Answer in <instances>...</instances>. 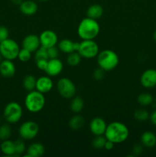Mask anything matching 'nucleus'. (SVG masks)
Masks as SVG:
<instances>
[{
  "label": "nucleus",
  "instance_id": "f257e3e1",
  "mask_svg": "<svg viewBox=\"0 0 156 157\" xmlns=\"http://www.w3.org/2000/svg\"><path fill=\"white\" fill-rule=\"evenodd\" d=\"M129 135V130L122 123L114 121L107 125L104 136L108 140L116 144H121L126 140Z\"/></svg>",
  "mask_w": 156,
  "mask_h": 157
},
{
  "label": "nucleus",
  "instance_id": "f03ea898",
  "mask_svg": "<svg viewBox=\"0 0 156 157\" xmlns=\"http://www.w3.org/2000/svg\"><path fill=\"white\" fill-rule=\"evenodd\" d=\"M100 27L96 19L89 17L81 20L77 28V33L83 40H93L99 35Z\"/></svg>",
  "mask_w": 156,
  "mask_h": 157
},
{
  "label": "nucleus",
  "instance_id": "7ed1b4c3",
  "mask_svg": "<svg viewBox=\"0 0 156 157\" xmlns=\"http://www.w3.org/2000/svg\"><path fill=\"white\" fill-rule=\"evenodd\" d=\"M97 63L99 67L104 71H110L118 66L119 58L116 52L113 50H103L97 55Z\"/></svg>",
  "mask_w": 156,
  "mask_h": 157
},
{
  "label": "nucleus",
  "instance_id": "20e7f679",
  "mask_svg": "<svg viewBox=\"0 0 156 157\" xmlns=\"http://www.w3.org/2000/svg\"><path fill=\"white\" fill-rule=\"evenodd\" d=\"M45 105V98L44 94L38 90H34L29 91L24 99V106L31 113L40 112Z\"/></svg>",
  "mask_w": 156,
  "mask_h": 157
},
{
  "label": "nucleus",
  "instance_id": "39448f33",
  "mask_svg": "<svg viewBox=\"0 0 156 157\" xmlns=\"http://www.w3.org/2000/svg\"><path fill=\"white\" fill-rule=\"evenodd\" d=\"M19 51V46L15 40L7 38L0 42V53L4 59L11 61L16 59Z\"/></svg>",
  "mask_w": 156,
  "mask_h": 157
},
{
  "label": "nucleus",
  "instance_id": "423d86ee",
  "mask_svg": "<svg viewBox=\"0 0 156 157\" xmlns=\"http://www.w3.org/2000/svg\"><path fill=\"white\" fill-rule=\"evenodd\" d=\"M23 110L18 103L12 101L5 107L3 115L9 124H16L22 117Z\"/></svg>",
  "mask_w": 156,
  "mask_h": 157
},
{
  "label": "nucleus",
  "instance_id": "0eeeda50",
  "mask_svg": "<svg viewBox=\"0 0 156 157\" xmlns=\"http://www.w3.org/2000/svg\"><path fill=\"white\" fill-rule=\"evenodd\" d=\"M57 88L61 97L66 99H71L76 93L74 83L67 78H62L58 81Z\"/></svg>",
  "mask_w": 156,
  "mask_h": 157
},
{
  "label": "nucleus",
  "instance_id": "6e6552de",
  "mask_svg": "<svg viewBox=\"0 0 156 157\" xmlns=\"http://www.w3.org/2000/svg\"><path fill=\"white\" fill-rule=\"evenodd\" d=\"M78 52L82 58L90 59L97 56L99 54V46L93 40H83L80 44Z\"/></svg>",
  "mask_w": 156,
  "mask_h": 157
},
{
  "label": "nucleus",
  "instance_id": "1a4fd4ad",
  "mask_svg": "<svg viewBox=\"0 0 156 157\" xmlns=\"http://www.w3.org/2000/svg\"><path fill=\"white\" fill-rule=\"evenodd\" d=\"M19 135L21 138L25 140H31L37 136L39 132V126L32 121H28L23 123L19 127Z\"/></svg>",
  "mask_w": 156,
  "mask_h": 157
},
{
  "label": "nucleus",
  "instance_id": "9d476101",
  "mask_svg": "<svg viewBox=\"0 0 156 157\" xmlns=\"http://www.w3.org/2000/svg\"><path fill=\"white\" fill-rule=\"evenodd\" d=\"M39 39L41 45L46 48H48L56 45L58 41V37L54 31L45 30L41 32L39 36Z\"/></svg>",
  "mask_w": 156,
  "mask_h": 157
},
{
  "label": "nucleus",
  "instance_id": "9b49d317",
  "mask_svg": "<svg viewBox=\"0 0 156 157\" xmlns=\"http://www.w3.org/2000/svg\"><path fill=\"white\" fill-rule=\"evenodd\" d=\"M141 84L145 88H152L156 86V70L148 69L141 75Z\"/></svg>",
  "mask_w": 156,
  "mask_h": 157
},
{
  "label": "nucleus",
  "instance_id": "f8f14e48",
  "mask_svg": "<svg viewBox=\"0 0 156 157\" xmlns=\"http://www.w3.org/2000/svg\"><path fill=\"white\" fill-rule=\"evenodd\" d=\"M64 68V64L62 61L58 58L49 59L47 61V65L45 69V73L50 77L58 76L61 73Z\"/></svg>",
  "mask_w": 156,
  "mask_h": 157
},
{
  "label": "nucleus",
  "instance_id": "ddd939ff",
  "mask_svg": "<svg viewBox=\"0 0 156 157\" xmlns=\"http://www.w3.org/2000/svg\"><path fill=\"white\" fill-rule=\"evenodd\" d=\"M107 124L101 117H94L90 123V130L95 136L104 135Z\"/></svg>",
  "mask_w": 156,
  "mask_h": 157
},
{
  "label": "nucleus",
  "instance_id": "4468645a",
  "mask_svg": "<svg viewBox=\"0 0 156 157\" xmlns=\"http://www.w3.org/2000/svg\"><path fill=\"white\" fill-rule=\"evenodd\" d=\"M16 67L12 61L3 59L0 62V75L6 78H11L15 75Z\"/></svg>",
  "mask_w": 156,
  "mask_h": 157
},
{
  "label": "nucleus",
  "instance_id": "2eb2a0df",
  "mask_svg": "<svg viewBox=\"0 0 156 157\" xmlns=\"http://www.w3.org/2000/svg\"><path fill=\"white\" fill-rule=\"evenodd\" d=\"M41 46L39 37L31 34L24 37L22 41V47L31 52H35Z\"/></svg>",
  "mask_w": 156,
  "mask_h": 157
},
{
  "label": "nucleus",
  "instance_id": "dca6fc26",
  "mask_svg": "<svg viewBox=\"0 0 156 157\" xmlns=\"http://www.w3.org/2000/svg\"><path fill=\"white\" fill-rule=\"evenodd\" d=\"M53 81L50 76H42L37 79L36 90L42 94L50 92L53 88Z\"/></svg>",
  "mask_w": 156,
  "mask_h": 157
},
{
  "label": "nucleus",
  "instance_id": "f3484780",
  "mask_svg": "<svg viewBox=\"0 0 156 157\" xmlns=\"http://www.w3.org/2000/svg\"><path fill=\"white\" fill-rule=\"evenodd\" d=\"M19 9L24 15L31 16L35 15L38 11V6L32 0H25L19 5Z\"/></svg>",
  "mask_w": 156,
  "mask_h": 157
},
{
  "label": "nucleus",
  "instance_id": "a211bd4d",
  "mask_svg": "<svg viewBox=\"0 0 156 157\" xmlns=\"http://www.w3.org/2000/svg\"><path fill=\"white\" fill-rule=\"evenodd\" d=\"M45 148L44 145L40 143H34L31 144L27 149V154L24 156L28 157H41L44 155Z\"/></svg>",
  "mask_w": 156,
  "mask_h": 157
},
{
  "label": "nucleus",
  "instance_id": "6ab92c4d",
  "mask_svg": "<svg viewBox=\"0 0 156 157\" xmlns=\"http://www.w3.org/2000/svg\"><path fill=\"white\" fill-rule=\"evenodd\" d=\"M0 150H1L2 153L6 156H16L15 143H14V141L10 140L9 139L2 141V144L0 145Z\"/></svg>",
  "mask_w": 156,
  "mask_h": 157
},
{
  "label": "nucleus",
  "instance_id": "aec40b11",
  "mask_svg": "<svg viewBox=\"0 0 156 157\" xmlns=\"http://www.w3.org/2000/svg\"><path fill=\"white\" fill-rule=\"evenodd\" d=\"M141 143L148 148H151L156 145V136L153 132L145 131L141 136Z\"/></svg>",
  "mask_w": 156,
  "mask_h": 157
},
{
  "label": "nucleus",
  "instance_id": "412c9836",
  "mask_svg": "<svg viewBox=\"0 0 156 157\" xmlns=\"http://www.w3.org/2000/svg\"><path fill=\"white\" fill-rule=\"evenodd\" d=\"M103 14V9L102 6L99 4H93L90 6L87 9V17L93 19L97 20L98 18H101Z\"/></svg>",
  "mask_w": 156,
  "mask_h": 157
},
{
  "label": "nucleus",
  "instance_id": "4be33fe9",
  "mask_svg": "<svg viewBox=\"0 0 156 157\" xmlns=\"http://www.w3.org/2000/svg\"><path fill=\"white\" fill-rule=\"evenodd\" d=\"M85 124V120L81 115L76 114L72 117L69 121V127L73 130H78L83 128Z\"/></svg>",
  "mask_w": 156,
  "mask_h": 157
},
{
  "label": "nucleus",
  "instance_id": "5701e85b",
  "mask_svg": "<svg viewBox=\"0 0 156 157\" xmlns=\"http://www.w3.org/2000/svg\"><path fill=\"white\" fill-rule=\"evenodd\" d=\"M58 48L65 54H70L74 51V41L70 39H62L58 44Z\"/></svg>",
  "mask_w": 156,
  "mask_h": 157
},
{
  "label": "nucleus",
  "instance_id": "b1692460",
  "mask_svg": "<svg viewBox=\"0 0 156 157\" xmlns=\"http://www.w3.org/2000/svg\"><path fill=\"white\" fill-rule=\"evenodd\" d=\"M84 101L82 98L79 96L73 97L70 104V108L73 113H79L84 109Z\"/></svg>",
  "mask_w": 156,
  "mask_h": 157
},
{
  "label": "nucleus",
  "instance_id": "393cba45",
  "mask_svg": "<svg viewBox=\"0 0 156 157\" xmlns=\"http://www.w3.org/2000/svg\"><path fill=\"white\" fill-rule=\"evenodd\" d=\"M37 79L32 75H28L23 79L22 85L27 91H32L36 89Z\"/></svg>",
  "mask_w": 156,
  "mask_h": 157
},
{
  "label": "nucleus",
  "instance_id": "a878e982",
  "mask_svg": "<svg viewBox=\"0 0 156 157\" xmlns=\"http://www.w3.org/2000/svg\"><path fill=\"white\" fill-rule=\"evenodd\" d=\"M81 55H80L78 52H73L71 53L68 54L67 56V64L72 67H76V66L79 65L81 61Z\"/></svg>",
  "mask_w": 156,
  "mask_h": 157
},
{
  "label": "nucleus",
  "instance_id": "bb28decb",
  "mask_svg": "<svg viewBox=\"0 0 156 157\" xmlns=\"http://www.w3.org/2000/svg\"><path fill=\"white\" fill-rule=\"evenodd\" d=\"M152 95L149 93H142L138 96L137 101L139 104L142 106H148L153 102Z\"/></svg>",
  "mask_w": 156,
  "mask_h": 157
},
{
  "label": "nucleus",
  "instance_id": "cd10ccee",
  "mask_svg": "<svg viewBox=\"0 0 156 157\" xmlns=\"http://www.w3.org/2000/svg\"><path fill=\"white\" fill-rule=\"evenodd\" d=\"M12 135V129L9 124H2L0 126V140H9Z\"/></svg>",
  "mask_w": 156,
  "mask_h": 157
},
{
  "label": "nucleus",
  "instance_id": "c85d7f7f",
  "mask_svg": "<svg viewBox=\"0 0 156 157\" xmlns=\"http://www.w3.org/2000/svg\"><path fill=\"white\" fill-rule=\"evenodd\" d=\"M149 113L145 109H138L134 113L135 119L138 121H140V122L146 121L149 118Z\"/></svg>",
  "mask_w": 156,
  "mask_h": 157
},
{
  "label": "nucleus",
  "instance_id": "c756f323",
  "mask_svg": "<svg viewBox=\"0 0 156 157\" xmlns=\"http://www.w3.org/2000/svg\"><path fill=\"white\" fill-rule=\"evenodd\" d=\"M106 141V138L105 137V136H103V135L96 136L92 141V146H93V148L97 149V150L104 149Z\"/></svg>",
  "mask_w": 156,
  "mask_h": 157
},
{
  "label": "nucleus",
  "instance_id": "7c9ffc66",
  "mask_svg": "<svg viewBox=\"0 0 156 157\" xmlns=\"http://www.w3.org/2000/svg\"><path fill=\"white\" fill-rule=\"evenodd\" d=\"M14 143H15L16 156H20V155L23 154L25 151V145H24V142L22 138L16 140L15 141H14Z\"/></svg>",
  "mask_w": 156,
  "mask_h": 157
},
{
  "label": "nucleus",
  "instance_id": "2f4dec72",
  "mask_svg": "<svg viewBox=\"0 0 156 157\" xmlns=\"http://www.w3.org/2000/svg\"><path fill=\"white\" fill-rule=\"evenodd\" d=\"M35 61L37 60H41V59H46L48 60V55H47V48L43 46H40L39 48L35 52Z\"/></svg>",
  "mask_w": 156,
  "mask_h": 157
},
{
  "label": "nucleus",
  "instance_id": "473e14b6",
  "mask_svg": "<svg viewBox=\"0 0 156 157\" xmlns=\"http://www.w3.org/2000/svg\"><path fill=\"white\" fill-rule=\"evenodd\" d=\"M31 57H32V52L30 51L27 50L24 48L20 49L18 55V58L19 59V61H22V62H27L31 59Z\"/></svg>",
  "mask_w": 156,
  "mask_h": 157
},
{
  "label": "nucleus",
  "instance_id": "72a5a7b5",
  "mask_svg": "<svg viewBox=\"0 0 156 157\" xmlns=\"http://www.w3.org/2000/svg\"><path fill=\"white\" fill-rule=\"evenodd\" d=\"M47 55H48L49 59H53V58H58L59 56V51L55 46L50 47L47 48Z\"/></svg>",
  "mask_w": 156,
  "mask_h": 157
},
{
  "label": "nucleus",
  "instance_id": "f704fd0d",
  "mask_svg": "<svg viewBox=\"0 0 156 157\" xmlns=\"http://www.w3.org/2000/svg\"><path fill=\"white\" fill-rule=\"evenodd\" d=\"M9 32L5 26H0V42L9 38Z\"/></svg>",
  "mask_w": 156,
  "mask_h": 157
},
{
  "label": "nucleus",
  "instance_id": "c9c22d12",
  "mask_svg": "<svg viewBox=\"0 0 156 157\" xmlns=\"http://www.w3.org/2000/svg\"><path fill=\"white\" fill-rule=\"evenodd\" d=\"M93 78L96 81H101V80L104 77V71L102 69H101L100 67H99L98 69L94 70L93 74Z\"/></svg>",
  "mask_w": 156,
  "mask_h": 157
},
{
  "label": "nucleus",
  "instance_id": "e433bc0d",
  "mask_svg": "<svg viewBox=\"0 0 156 157\" xmlns=\"http://www.w3.org/2000/svg\"><path fill=\"white\" fill-rule=\"evenodd\" d=\"M48 60L41 59V60H37V61H35L38 68L40 69V70H41V71H44L46 69V67H47V61H48Z\"/></svg>",
  "mask_w": 156,
  "mask_h": 157
},
{
  "label": "nucleus",
  "instance_id": "4c0bfd02",
  "mask_svg": "<svg viewBox=\"0 0 156 157\" xmlns=\"http://www.w3.org/2000/svg\"><path fill=\"white\" fill-rule=\"evenodd\" d=\"M142 150H143V148H142V145L136 144L132 148V153H134L135 156H139V155H140L142 153Z\"/></svg>",
  "mask_w": 156,
  "mask_h": 157
},
{
  "label": "nucleus",
  "instance_id": "58836bf2",
  "mask_svg": "<svg viewBox=\"0 0 156 157\" xmlns=\"http://www.w3.org/2000/svg\"><path fill=\"white\" fill-rule=\"evenodd\" d=\"M114 146H115L114 143L106 140V141L105 143V146H104V149L110 151V150H112L113 148H114Z\"/></svg>",
  "mask_w": 156,
  "mask_h": 157
},
{
  "label": "nucleus",
  "instance_id": "ea45409f",
  "mask_svg": "<svg viewBox=\"0 0 156 157\" xmlns=\"http://www.w3.org/2000/svg\"><path fill=\"white\" fill-rule=\"evenodd\" d=\"M149 119L150 121H151V124H152L153 125L156 126V110H154V111L150 115Z\"/></svg>",
  "mask_w": 156,
  "mask_h": 157
},
{
  "label": "nucleus",
  "instance_id": "a19ab883",
  "mask_svg": "<svg viewBox=\"0 0 156 157\" xmlns=\"http://www.w3.org/2000/svg\"><path fill=\"white\" fill-rule=\"evenodd\" d=\"M11 2H12L13 3V4L18 5V6H19V5L21 4V2H22L23 0H11Z\"/></svg>",
  "mask_w": 156,
  "mask_h": 157
},
{
  "label": "nucleus",
  "instance_id": "79ce46f5",
  "mask_svg": "<svg viewBox=\"0 0 156 157\" xmlns=\"http://www.w3.org/2000/svg\"><path fill=\"white\" fill-rule=\"evenodd\" d=\"M153 38H154V41H156V31L154 32V34H153Z\"/></svg>",
  "mask_w": 156,
  "mask_h": 157
},
{
  "label": "nucleus",
  "instance_id": "37998d69",
  "mask_svg": "<svg viewBox=\"0 0 156 157\" xmlns=\"http://www.w3.org/2000/svg\"><path fill=\"white\" fill-rule=\"evenodd\" d=\"M4 59V58H2V55H1V53H0V62H1L2 61V60Z\"/></svg>",
  "mask_w": 156,
  "mask_h": 157
},
{
  "label": "nucleus",
  "instance_id": "c03bdc74",
  "mask_svg": "<svg viewBox=\"0 0 156 157\" xmlns=\"http://www.w3.org/2000/svg\"><path fill=\"white\" fill-rule=\"evenodd\" d=\"M39 1H41V2H46V1H47V0H39Z\"/></svg>",
  "mask_w": 156,
  "mask_h": 157
},
{
  "label": "nucleus",
  "instance_id": "a18cd8bd",
  "mask_svg": "<svg viewBox=\"0 0 156 157\" xmlns=\"http://www.w3.org/2000/svg\"><path fill=\"white\" fill-rule=\"evenodd\" d=\"M155 102H156V98H155Z\"/></svg>",
  "mask_w": 156,
  "mask_h": 157
}]
</instances>
